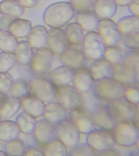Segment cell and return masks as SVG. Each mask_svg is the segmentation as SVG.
<instances>
[{
	"label": "cell",
	"instance_id": "1",
	"mask_svg": "<svg viewBox=\"0 0 139 156\" xmlns=\"http://www.w3.org/2000/svg\"><path fill=\"white\" fill-rule=\"evenodd\" d=\"M75 10L70 2H55L45 9L43 14V22L51 28H60L72 19Z\"/></svg>",
	"mask_w": 139,
	"mask_h": 156
},
{
	"label": "cell",
	"instance_id": "2",
	"mask_svg": "<svg viewBox=\"0 0 139 156\" xmlns=\"http://www.w3.org/2000/svg\"><path fill=\"white\" fill-rule=\"evenodd\" d=\"M108 112L116 124L134 121L138 115V105L129 102L123 96L107 102Z\"/></svg>",
	"mask_w": 139,
	"mask_h": 156
},
{
	"label": "cell",
	"instance_id": "3",
	"mask_svg": "<svg viewBox=\"0 0 139 156\" xmlns=\"http://www.w3.org/2000/svg\"><path fill=\"white\" fill-rule=\"evenodd\" d=\"M124 89V85L112 77L94 80L92 87L95 95L107 102L123 97Z\"/></svg>",
	"mask_w": 139,
	"mask_h": 156
},
{
	"label": "cell",
	"instance_id": "4",
	"mask_svg": "<svg viewBox=\"0 0 139 156\" xmlns=\"http://www.w3.org/2000/svg\"><path fill=\"white\" fill-rule=\"evenodd\" d=\"M112 130L115 141L118 145L123 146L138 145V128L133 122L118 123Z\"/></svg>",
	"mask_w": 139,
	"mask_h": 156
},
{
	"label": "cell",
	"instance_id": "5",
	"mask_svg": "<svg viewBox=\"0 0 139 156\" xmlns=\"http://www.w3.org/2000/svg\"><path fill=\"white\" fill-rule=\"evenodd\" d=\"M29 80L30 94L40 99L45 104L56 102V87L49 79L35 76Z\"/></svg>",
	"mask_w": 139,
	"mask_h": 156
},
{
	"label": "cell",
	"instance_id": "6",
	"mask_svg": "<svg viewBox=\"0 0 139 156\" xmlns=\"http://www.w3.org/2000/svg\"><path fill=\"white\" fill-rule=\"evenodd\" d=\"M56 101L69 111L83 103L82 93L71 85L56 87Z\"/></svg>",
	"mask_w": 139,
	"mask_h": 156
},
{
	"label": "cell",
	"instance_id": "7",
	"mask_svg": "<svg viewBox=\"0 0 139 156\" xmlns=\"http://www.w3.org/2000/svg\"><path fill=\"white\" fill-rule=\"evenodd\" d=\"M57 138L62 141L68 151L78 144L79 132L69 119H66L54 125Z\"/></svg>",
	"mask_w": 139,
	"mask_h": 156
},
{
	"label": "cell",
	"instance_id": "8",
	"mask_svg": "<svg viewBox=\"0 0 139 156\" xmlns=\"http://www.w3.org/2000/svg\"><path fill=\"white\" fill-rule=\"evenodd\" d=\"M82 45L83 51L87 59L95 60L103 58L107 46L97 32H88L85 35Z\"/></svg>",
	"mask_w": 139,
	"mask_h": 156
},
{
	"label": "cell",
	"instance_id": "9",
	"mask_svg": "<svg viewBox=\"0 0 139 156\" xmlns=\"http://www.w3.org/2000/svg\"><path fill=\"white\" fill-rule=\"evenodd\" d=\"M54 61V54L49 48L38 49L34 53L30 64L31 70L35 74H45L50 72Z\"/></svg>",
	"mask_w": 139,
	"mask_h": 156
},
{
	"label": "cell",
	"instance_id": "10",
	"mask_svg": "<svg viewBox=\"0 0 139 156\" xmlns=\"http://www.w3.org/2000/svg\"><path fill=\"white\" fill-rule=\"evenodd\" d=\"M69 119L79 132L88 133L96 129L91 111L85 106H80L71 110Z\"/></svg>",
	"mask_w": 139,
	"mask_h": 156
},
{
	"label": "cell",
	"instance_id": "11",
	"mask_svg": "<svg viewBox=\"0 0 139 156\" xmlns=\"http://www.w3.org/2000/svg\"><path fill=\"white\" fill-rule=\"evenodd\" d=\"M86 143L95 151L100 152L114 147L115 142L108 130L96 129L87 134Z\"/></svg>",
	"mask_w": 139,
	"mask_h": 156
},
{
	"label": "cell",
	"instance_id": "12",
	"mask_svg": "<svg viewBox=\"0 0 139 156\" xmlns=\"http://www.w3.org/2000/svg\"><path fill=\"white\" fill-rule=\"evenodd\" d=\"M97 30L106 46H117L121 41V34L116 23L111 19L100 20Z\"/></svg>",
	"mask_w": 139,
	"mask_h": 156
},
{
	"label": "cell",
	"instance_id": "13",
	"mask_svg": "<svg viewBox=\"0 0 139 156\" xmlns=\"http://www.w3.org/2000/svg\"><path fill=\"white\" fill-rule=\"evenodd\" d=\"M60 60L63 65L74 70L86 68L87 58L83 51L69 47L59 55Z\"/></svg>",
	"mask_w": 139,
	"mask_h": 156
},
{
	"label": "cell",
	"instance_id": "14",
	"mask_svg": "<svg viewBox=\"0 0 139 156\" xmlns=\"http://www.w3.org/2000/svg\"><path fill=\"white\" fill-rule=\"evenodd\" d=\"M112 77L124 87L137 83L139 71L124 63L113 65Z\"/></svg>",
	"mask_w": 139,
	"mask_h": 156
},
{
	"label": "cell",
	"instance_id": "15",
	"mask_svg": "<svg viewBox=\"0 0 139 156\" xmlns=\"http://www.w3.org/2000/svg\"><path fill=\"white\" fill-rule=\"evenodd\" d=\"M47 45L54 55L59 56L69 47L70 44L65 31L60 28H52L48 31Z\"/></svg>",
	"mask_w": 139,
	"mask_h": 156
},
{
	"label": "cell",
	"instance_id": "16",
	"mask_svg": "<svg viewBox=\"0 0 139 156\" xmlns=\"http://www.w3.org/2000/svg\"><path fill=\"white\" fill-rule=\"evenodd\" d=\"M95 126L98 129L113 130L116 125L108 112L107 104H100L95 106L91 111Z\"/></svg>",
	"mask_w": 139,
	"mask_h": 156
},
{
	"label": "cell",
	"instance_id": "17",
	"mask_svg": "<svg viewBox=\"0 0 139 156\" xmlns=\"http://www.w3.org/2000/svg\"><path fill=\"white\" fill-rule=\"evenodd\" d=\"M38 143L45 145L57 138L54 125L45 119L37 121L33 134Z\"/></svg>",
	"mask_w": 139,
	"mask_h": 156
},
{
	"label": "cell",
	"instance_id": "18",
	"mask_svg": "<svg viewBox=\"0 0 139 156\" xmlns=\"http://www.w3.org/2000/svg\"><path fill=\"white\" fill-rule=\"evenodd\" d=\"M70 111L56 101L46 104L42 116L44 119L54 125L63 119H69Z\"/></svg>",
	"mask_w": 139,
	"mask_h": 156
},
{
	"label": "cell",
	"instance_id": "19",
	"mask_svg": "<svg viewBox=\"0 0 139 156\" xmlns=\"http://www.w3.org/2000/svg\"><path fill=\"white\" fill-rule=\"evenodd\" d=\"M75 70L67 66L57 67L49 74V80L56 87L70 85L72 83Z\"/></svg>",
	"mask_w": 139,
	"mask_h": 156
},
{
	"label": "cell",
	"instance_id": "20",
	"mask_svg": "<svg viewBox=\"0 0 139 156\" xmlns=\"http://www.w3.org/2000/svg\"><path fill=\"white\" fill-rule=\"evenodd\" d=\"M113 64L105 58L95 60L93 62L89 70L94 80L112 77Z\"/></svg>",
	"mask_w": 139,
	"mask_h": 156
},
{
	"label": "cell",
	"instance_id": "21",
	"mask_svg": "<svg viewBox=\"0 0 139 156\" xmlns=\"http://www.w3.org/2000/svg\"><path fill=\"white\" fill-rule=\"evenodd\" d=\"M20 101L24 112L35 118L42 115L46 104L36 96L30 94Z\"/></svg>",
	"mask_w": 139,
	"mask_h": 156
},
{
	"label": "cell",
	"instance_id": "22",
	"mask_svg": "<svg viewBox=\"0 0 139 156\" xmlns=\"http://www.w3.org/2000/svg\"><path fill=\"white\" fill-rule=\"evenodd\" d=\"M48 30L42 25L35 26L27 37V42L33 48L39 49L47 45Z\"/></svg>",
	"mask_w": 139,
	"mask_h": 156
},
{
	"label": "cell",
	"instance_id": "23",
	"mask_svg": "<svg viewBox=\"0 0 139 156\" xmlns=\"http://www.w3.org/2000/svg\"><path fill=\"white\" fill-rule=\"evenodd\" d=\"M94 81L88 68H82L75 70L73 85L81 93L90 91L92 88Z\"/></svg>",
	"mask_w": 139,
	"mask_h": 156
},
{
	"label": "cell",
	"instance_id": "24",
	"mask_svg": "<svg viewBox=\"0 0 139 156\" xmlns=\"http://www.w3.org/2000/svg\"><path fill=\"white\" fill-rule=\"evenodd\" d=\"M117 6L114 0H95L93 10L100 19H111L116 13Z\"/></svg>",
	"mask_w": 139,
	"mask_h": 156
},
{
	"label": "cell",
	"instance_id": "25",
	"mask_svg": "<svg viewBox=\"0 0 139 156\" xmlns=\"http://www.w3.org/2000/svg\"><path fill=\"white\" fill-rule=\"evenodd\" d=\"M76 22L84 30L88 32L96 31L98 27L100 19L93 11L77 12Z\"/></svg>",
	"mask_w": 139,
	"mask_h": 156
},
{
	"label": "cell",
	"instance_id": "26",
	"mask_svg": "<svg viewBox=\"0 0 139 156\" xmlns=\"http://www.w3.org/2000/svg\"><path fill=\"white\" fill-rule=\"evenodd\" d=\"M121 35H129L139 33V18L133 15L125 16L118 20L116 23Z\"/></svg>",
	"mask_w": 139,
	"mask_h": 156
},
{
	"label": "cell",
	"instance_id": "27",
	"mask_svg": "<svg viewBox=\"0 0 139 156\" xmlns=\"http://www.w3.org/2000/svg\"><path fill=\"white\" fill-rule=\"evenodd\" d=\"M32 28V23L30 20L16 18L10 24L8 30L16 38H24L28 36Z\"/></svg>",
	"mask_w": 139,
	"mask_h": 156
},
{
	"label": "cell",
	"instance_id": "28",
	"mask_svg": "<svg viewBox=\"0 0 139 156\" xmlns=\"http://www.w3.org/2000/svg\"><path fill=\"white\" fill-rule=\"evenodd\" d=\"M14 53L16 63L22 66L30 65L34 54L33 48L26 41L18 43Z\"/></svg>",
	"mask_w": 139,
	"mask_h": 156
},
{
	"label": "cell",
	"instance_id": "29",
	"mask_svg": "<svg viewBox=\"0 0 139 156\" xmlns=\"http://www.w3.org/2000/svg\"><path fill=\"white\" fill-rule=\"evenodd\" d=\"M21 107L20 99L13 96H7L0 107L1 119H7L14 116Z\"/></svg>",
	"mask_w": 139,
	"mask_h": 156
},
{
	"label": "cell",
	"instance_id": "30",
	"mask_svg": "<svg viewBox=\"0 0 139 156\" xmlns=\"http://www.w3.org/2000/svg\"><path fill=\"white\" fill-rule=\"evenodd\" d=\"M20 132L15 122L8 119L0 122V141L7 142L16 138Z\"/></svg>",
	"mask_w": 139,
	"mask_h": 156
},
{
	"label": "cell",
	"instance_id": "31",
	"mask_svg": "<svg viewBox=\"0 0 139 156\" xmlns=\"http://www.w3.org/2000/svg\"><path fill=\"white\" fill-rule=\"evenodd\" d=\"M37 121L36 118L24 111L19 113L15 119L20 132L28 135H33Z\"/></svg>",
	"mask_w": 139,
	"mask_h": 156
},
{
	"label": "cell",
	"instance_id": "32",
	"mask_svg": "<svg viewBox=\"0 0 139 156\" xmlns=\"http://www.w3.org/2000/svg\"><path fill=\"white\" fill-rule=\"evenodd\" d=\"M64 31L70 44L82 45L85 36L84 30L77 22L68 24Z\"/></svg>",
	"mask_w": 139,
	"mask_h": 156
},
{
	"label": "cell",
	"instance_id": "33",
	"mask_svg": "<svg viewBox=\"0 0 139 156\" xmlns=\"http://www.w3.org/2000/svg\"><path fill=\"white\" fill-rule=\"evenodd\" d=\"M30 90V80L19 77L14 80L9 92L11 96L20 99L29 94Z\"/></svg>",
	"mask_w": 139,
	"mask_h": 156
},
{
	"label": "cell",
	"instance_id": "34",
	"mask_svg": "<svg viewBox=\"0 0 139 156\" xmlns=\"http://www.w3.org/2000/svg\"><path fill=\"white\" fill-rule=\"evenodd\" d=\"M0 12L19 18L24 15L25 8L18 0H3L0 2Z\"/></svg>",
	"mask_w": 139,
	"mask_h": 156
},
{
	"label": "cell",
	"instance_id": "35",
	"mask_svg": "<svg viewBox=\"0 0 139 156\" xmlns=\"http://www.w3.org/2000/svg\"><path fill=\"white\" fill-rule=\"evenodd\" d=\"M18 43L17 39L9 30L0 29V51L14 52Z\"/></svg>",
	"mask_w": 139,
	"mask_h": 156
},
{
	"label": "cell",
	"instance_id": "36",
	"mask_svg": "<svg viewBox=\"0 0 139 156\" xmlns=\"http://www.w3.org/2000/svg\"><path fill=\"white\" fill-rule=\"evenodd\" d=\"M46 156H66L68 150L64 144L58 139H55L45 145L43 151Z\"/></svg>",
	"mask_w": 139,
	"mask_h": 156
},
{
	"label": "cell",
	"instance_id": "37",
	"mask_svg": "<svg viewBox=\"0 0 139 156\" xmlns=\"http://www.w3.org/2000/svg\"><path fill=\"white\" fill-rule=\"evenodd\" d=\"M26 147L25 141L21 138L18 136L6 142L5 152L7 156H24Z\"/></svg>",
	"mask_w": 139,
	"mask_h": 156
},
{
	"label": "cell",
	"instance_id": "38",
	"mask_svg": "<svg viewBox=\"0 0 139 156\" xmlns=\"http://www.w3.org/2000/svg\"><path fill=\"white\" fill-rule=\"evenodd\" d=\"M103 58L113 65L119 64L124 62V54L121 49L117 46H107Z\"/></svg>",
	"mask_w": 139,
	"mask_h": 156
},
{
	"label": "cell",
	"instance_id": "39",
	"mask_svg": "<svg viewBox=\"0 0 139 156\" xmlns=\"http://www.w3.org/2000/svg\"><path fill=\"white\" fill-rule=\"evenodd\" d=\"M16 63L14 52H0V73H7L13 69Z\"/></svg>",
	"mask_w": 139,
	"mask_h": 156
},
{
	"label": "cell",
	"instance_id": "40",
	"mask_svg": "<svg viewBox=\"0 0 139 156\" xmlns=\"http://www.w3.org/2000/svg\"><path fill=\"white\" fill-rule=\"evenodd\" d=\"M97 151H95L87 143L78 144L75 147L68 151L69 156H97Z\"/></svg>",
	"mask_w": 139,
	"mask_h": 156
},
{
	"label": "cell",
	"instance_id": "41",
	"mask_svg": "<svg viewBox=\"0 0 139 156\" xmlns=\"http://www.w3.org/2000/svg\"><path fill=\"white\" fill-rule=\"evenodd\" d=\"M83 98V106L88 108L90 111L100 104H107V101L99 98L94 94L92 88L87 92L82 93Z\"/></svg>",
	"mask_w": 139,
	"mask_h": 156
},
{
	"label": "cell",
	"instance_id": "42",
	"mask_svg": "<svg viewBox=\"0 0 139 156\" xmlns=\"http://www.w3.org/2000/svg\"><path fill=\"white\" fill-rule=\"evenodd\" d=\"M123 44L128 49L139 50V33L129 35H122L121 40Z\"/></svg>",
	"mask_w": 139,
	"mask_h": 156
},
{
	"label": "cell",
	"instance_id": "43",
	"mask_svg": "<svg viewBox=\"0 0 139 156\" xmlns=\"http://www.w3.org/2000/svg\"><path fill=\"white\" fill-rule=\"evenodd\" d=\"M136 84L125 87L124 97L131 103L138 105L139 93L138 87Z\"/></svg>",
	"mask_w": 139,
	"mask_h": 156
},
{
	"label": "cell",
	"instance_id": "44",
	"mask_svg": "<svg viewBox=\"0 0 139 156\" xmlns=\"http://www.w3.org/2000/svg\"><path fill=\"white\" fill-rule=\"evenodd\" d=\"M95 0H69L74 10L77 12L93 11Z\"/></svg>",
	"mask_w": 139,
	"mask_h": 156
},
{
	"label": "cell",
	"instance_id": "45",
	"mask_svg": "<svg viewBox=\"0 0 139 156\" xmlns=\"http://www.w3.org/2000/svg\"><path fill=\"white\" fill-rule=\"evenodd\" d=\"M139 71V50H130L124 54V62Z\"/></svg>",
	"mask_w": 139,
	"mask_h": 156
},
{
	"label": "cell",
	"instance_id": "46",
	"mask_svg": "<svg viewBox=\"0 0 139 156\" xmlns=\"http://www.w3.org/2000/svg\"><path fill=\"white\" fill-rule=\"evenodd\" d=\"M13 81V76L8 72L0 73V91L9 92Z\"/></svg>",
	"mask_w": 139,
	"mask_h": 156
},
{
	"label": "cell",
	"instance_id": "47",
	"mask_svg": "<svg viewBox=\"0 0 139 156\" xmlns=\"http://www.w3.org/2000/svg\"><path fill=\"white\" fill-rule=\"evenodd\" d=\"M114 147L120 152L121 156L123 155H139L138 145L136 144L129 146H123L115 144Z\"/></svg>",
	"mask_w": 139,
	"mask_h": 156
},
{
	"label": "cell",
	"instance_id": "48",
	"mask_svg": "<svg viewBox=\"0 0 139 156\" xmlns=\"http://www.w3.org/2000/svg\"><path fill=\"white\" fill-rule=\"evenodd\" d=\"M16 18L0 12V29H8L10 24Z\"/></svg>",
	"mask_w": 139,
	"mask_h": 156
},
{
	"label": "cell",
	"instance_id": "49",
	"mask_svg": "<svg viewBox=\"0 0 139 156\" xmlns=\"http://www.w3.org/2000/svg\"><path fill=\"white\" fill-rule=\"evenodd\" d=\"M24 156H44L43 151L35 146H26L25 153Z\"/></svg>",
	"mask_w": 139,
	"mask_h": 156
},
{
	"label": "cell",
	"instance_id": "50",
	"mask_svg": "<svg viewBox=\"0 0 139 156\" xmlns=\"http://www.w3.org/2000/svg\"><path fill=\"white\" fill-rule=\"evenodd\" d=\"M129 12L133 15L139 16V0H133L128 5Z\"/></svg>",
	"mask_w": 139,
	"mask_h": 156
},
{
	"label": "cell",
	"instance_id": "51",
	"mask_svg": "<svg viewBox=\"0 0 139 156\" xmlns=\"http://www.w3.org/2000/svg\"><path fill=\"white\" fill-rule=\"evenodd\" d=\"M97 156H121L120 152L115 147L107 149L104 151L97 152Z\"/></svg>",
	"mask_w": 139,
	"mask_h": 156
},
{
	"label": "cell",
	"instance_id": "52",
	"mask_svg": "<svg viewBox=\"0 0 139 156\" xmlns=\"http://www.w3.org/2000/svg\"><path fill=\"white\" fill-rule=\"evenodd\" d=\"M40 0H18L24 7L29 9L35 7L38 4Z\"/></svg>",
	"mask_w": 139,
	"mask_h": 156
},
{
	"label": "cell",
	"instance_id": "53",
	"mask_svg": "<svg viewBox=\"0 0 139 156\" xmlns=\"http://www.w3.org/2000/svg\"><path fill=\"white\" fill-rule=\"evenodd\" d=\"M87 133L79 132L78 144H86V138Z\"/></svg>",
	"mask_w": 139,
	"mask_h": 156
},
{
	"label": "cell",
	"instance_id": "54",
	"mask_svg": "<svg viewBox=\"0 0 139 156\" xmlns=\"http://www.w3.org/2000/svg\"><path fill=\"white\" fill-rule=\"evenodd\" d=\"M116 3L117 5L121 6V7H124V6H127L130 2H131L133 0H114Z\"/></svg>",
	"mask_w": 139,
	"mask_h": 156
},
{
	"label": "cell",
	"instance_id": "55",
	"mask_svg": "<svg viewBox=\"0 0 139 156\" xmlns=\"http://www.w3.org/2000/svg\"><path fill=\"white\" fill-rule=\"evenodd\" d=\"M8 96L7 94L2 91H0V107L3 104L5 101Z\"/></svg>",
	"mask_w": 139,
	"mask_h": 156
},
{
	"label": "cell",
	"instance_id": "56",
	"mask_svg": "<svg viewBox=\"0 0 139 156\" xmlns=\"http://www.w3.org/2000/svg\"><path fill=\"white\" fill-rule=\"evenodd\" d=\"M7 156L5 152H4L2 150H0V156Z\"/></svg>",
	"mask_w": 139,
	"mask_h": 156
},
{
	"label": "cell",
	"instance_id": "57",
	"mask_svg": "<svg viewBox=\"0 0 139 156\" xmlns=\"http://www.w3.org/2000/svg\"><path fill=\"white\" fill-rule=\"evenodd\" d=\"M1 119H1V117H0V122L1 121Z\"/></svg>",
	"mask_w": 139,
	"mask_h": 156
}]
</instances>
